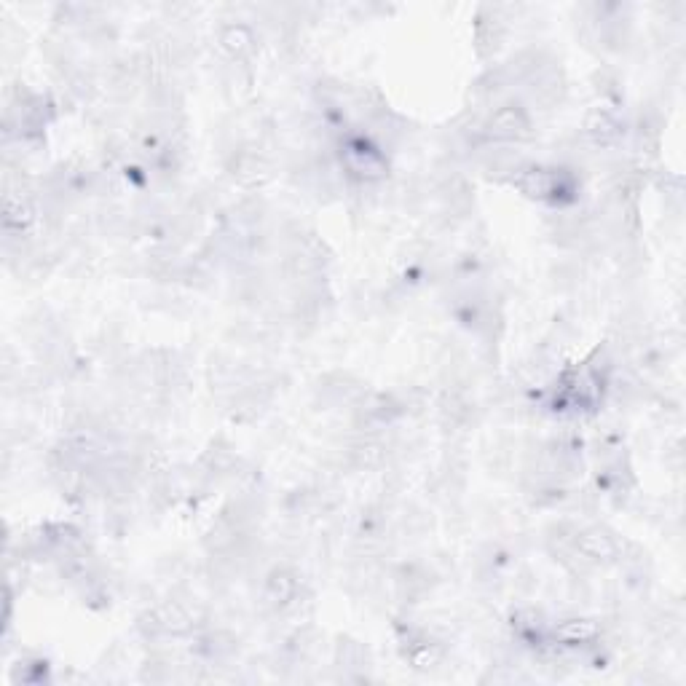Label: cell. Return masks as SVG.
Returning a JSON list of instances; mask_svg holds the SVG:
<instances>
[{
    "instance_id": "cell-4",
    "label": "cell",
    "mask_w": 686,
    "mask_h": 686,
    "mask_svg": "<svg viewBox=\"0 0 686 686\" xmlns=\"http://www.w3.org/2000/svg\"><path fill=\"white\" fill-rule=\"evenodd\" d=\"M226 172L234 177L236 183L244 188L266 183L271 175V161L266 159V153L252 145H239L226 156Z\"/></svg>"
},
{
    "instance_id": "cell-1",
    "label": "cell",
    "mask_w": 686,
    "mask_h": 686,
    "mask_svg": "<svg viewBox=\"0 0 686 686\" xmlns=\"http://www.w3.org/2000/svg\"><path fill=\"white\" fill-rule=\"evenodd\" d=\"M480 140L496 145H515V148L531 143L534 140V121H531L526 105L510 100L486 113L483 124H480Z\"/></svg>"
},
{
    "instance_id": "cell-2",
    "label": "cell",
    "mask_w": 686,
    "mask_h": 686,
    "mask_svg": "<svg viewBox=\"0 0 686 686\" xmlns=\"http://www.w3.org/2000/svg\"><path fill=\"white\" fill-rule=\"evenodd\" d=\"M303 603V579L301 574L287 566V563H279L274 569L268 571L266 579H263V606L274 614H287V611H295Z\"/></svg>"
},
{
    "instance_id": "cell-6",
    "label": "cell",
    "mask_w": 686,
    "mask_h": 686,
    "mask_svg": "<svg viewBox=\"0 0 686 686\" xmlns=\"http://www.w3.org/2000/svg\"><path fill=\"white\" fill-rule=\"evenodd\" d=\"M622 121L611 110H593L585 121V140L593 145L595 151L598 148H614V145L622 143Z\"/></svg>"
},
{
    "instance_id": "cell-7",
    "label": "cell",
    "mask_w": 686,
    "mask_h": 686,
    "mask_svg": "<svg viewBox=\"0 0 686 686\" xmlns=\"http://www.w3.org/2000/svg\"><path fill=\"white\" fill-rule=\"evenodd\" d=\"M335 665L346 670L370 668V652L360 644V641H349V638H343L341 644L335 646Z\"/></svg>"
},
{
    "instance_id": "cell-9",
    "label": "cell",
    "mask_w": 686,
    "mask_h": 686,
    "mask_svg": "<svg viewBox=\"0 0 686 686\" xmlns=\"http://www.w3.org/2000/svg\"><path fill=\"white\" fill-rule=\"evenodd\" d=\"M502 35H504V25L499 22V19H480V25H477V49H480V54L486 57V54L499 49Z\"/></svg>"
},
{
    "instance_id": "cell-5",
    "label": "cell",
    "mask_w": 686,
    "mask_h": 686,
    "mask_svg": "<svg viewBox=\"0 0 686 686\" xmlns=\"http://www.w3.org/2000/svg\"><path fill=\"white\" fill-rule=\"evenodd\" d=\"M218 43L231 62H250L258 51V35L250 25H242V22L220 27Z\"/></svg>"
},
{
    "instance_id": "cell-3",
    "label": "cell",
    "mask_w": 686,
    "mask_h": 686,
    "mask_svg": "<svg viewBox=\"0 0 686 686\" xmlns=\"http://www.w3.org/2000/svg\"><path fill=\"white\" fill-rule=\"evenodd\" d=\"M577 550L582 553L593 569L598 566H609V563H620L622 542L603 526H579L577 528Z\"/></svg>"
},
{
    "instance_id": "cell-8",
    "label": "cell",
    "mask_w": 686,
    "mask_h": 686,
    "mask_svg": "<svg viewBox=\"0 0 686 686\" xmlns=\"http://www.w3.org/2000/svg\"><path fill=\"white\" fill-rule=\"evenodd\" d=\"M555 636L561 638L563 644H569V646L595 644V638H598V628H595L593 622H587V620H569V622H561V625L555 628Z\"/></svg>"
}]
</instances>
